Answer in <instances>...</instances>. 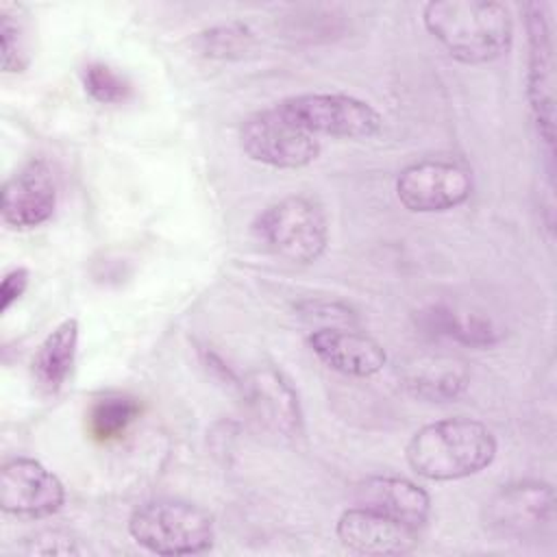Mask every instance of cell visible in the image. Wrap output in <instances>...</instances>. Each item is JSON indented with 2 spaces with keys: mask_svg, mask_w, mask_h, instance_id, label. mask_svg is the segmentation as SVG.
Returning a JSON list of instances; mask_svg holds the SVG:
<instances>
[{
  "mask_svg": "<svg viewBox=\"0 0 557 557\" xmlns=\"http://www.w3.org/2000/svg\"><path fill=\"white\" fill-rule=\"evenodd\" d=\"M78 320L65 318L37 346L30 359V376L44 394L54 396L70 379L78 352Z\"/></svg>",
  "mask_w": 557,
  "mask_h": 557,
  "instance_id": "obj_16",
  "label": "cell"
},
{
  "mask_svg": "<svg viewBox=\"0 0 557 557\" xmlns=\"http://www.w3.org/2000/svg\"><path fill=\"white\" fill-rule=\"evenodd\" d=\"M255 44V33L242 22H226L209 26L194 37V46L209 59H237L244 57Z\"/></svg>",
  "mask_w": 557,
  "mask_h": 557,
  "instance_id": "obj_20",
  "label": "cell"
},
{
  "mask_svg": "<svg viewBox=\"0 0 557 557\" xmlns=\"http://www.w3.org/2000/svg\"><path fill=\"white\" fill-rule=\"evenodd\" d=\"M305 313H309V318H331L342 324H350L355 320V313L339 302H305Z\"/></svg>",
  "mask_w": 557,
  "mask_h": 557,
  "instance_id": "obj_24",
  "label": "cell"
},
{
  "mask_svg": "<svg viewBox=\"0 0 557 557\" xmlns=\"http://www.w3.org/2000/svg\"><path fill=\"white\" fill-rule=\"evenodd\" d=\"M307 344L322 363L346 376L368 379L379 374L387 363L385 348L374 337L350 326L315 329L309 333Z\"/></svg>",
  "mask_w": 557,
  "mask_h": 557,
  "instance_id": "obj_13",
  "label": "cell"
},
{
  "mask_svg": "<svg viewBox=\"0 0 557 557\" xmlns=\"http://www.w3.org/2000/svg\"><path fill=\"white\" fill-rule=\"evenodd\" d=\"M81 78L85 91L100 104H122L133 94L131 83L111 65L100 61L87 63L81 72Z\"/></svg>",
  "mask_w": 557,
  "mask_h": 557,
  "instance_id": "obj_22",
  "label": "cell"
},
{
  "mask_svg": "<svg viewBox=\"0 0 557 557\" xmlns=\"http://www.w3.org/2000/svg\"><path fill=\"white\" fill-rule=\"evenodd\" d=\"M527 39H529V102L540 128V135L553 146V28L544 2H527L522 7Z\"/></svg>",
  "mask_w": 557,
  "mask_h": 557,
  "instance_id": "obj_11",
  "label": "cell"
},
{
  "mask_svg": "<svg viewBox=\"0 0 557 557\" xmlns=\"http://www.w3.org/2000/svg\"><path fill=\"white\" fill-rule=\"evenodd\" d=\"M244 398L255 418L281 437H298L302 433V411L298 394L287 379L274 368L252 370L242 383Z\"/></svg>",
  "mask_w": 557,
  "mask_h": 557,
  "instance_id": "obj_14",
  "label": "cell"
},
{
  "mask_svg": "<svg viewBox=\"0 0 557 557\" xmlns=\"http://www.w3.org/2000/svg\"><path fill=\"white\" fill-rule=\"evenodd\" d=\"M555 520V492L544 481H516L503 485L483 505V524L509 540H529Z\"/></svg>",
  "mask_w": 557,
  "mask_h": 557,
  "instance_id": "obj_7",
  "label": "cell"
},
{
  "mask_svg": "<svg viewBox=\"0 0 557 557\" xmlns=\"http://www.w3.org/2000/svg\"><path fill=\"white\" fill-rule=\"evenodd\" d=\"M244 154L261 165L298 170L311 165L320 154V139L283 115L276 107L248 115L239 126Z\"/></svg>",
  "mask_w": 557,
  "mask_h": 557,
  "instance_id": "obj_6",
  "label": "cell"
},
{
  "mask_svg": "<svg viewBox=\"0 0 557 557\" xmlns=\"http://www.w3.org/2000/svg\"><path fill=\"white\" fill-rule=\"evenodd\" d=\"M65 505L61 479L33 457H13L0 468V507L17 518H48Z\"/></svg>",
  "mask_w": 557,
  "mask_h": 557,
  "instance_id": "obj_9",
  "label": "cell"
},
{
  "mask_svg": "<svg viewBox=\"0 0 557 557\" xmlns=\"http://www.w3.org/2000/svg\"><path fill=\"white\" fill-rule=\"evenodd\" d=\"M141 403L128 394H107L91 403L87 411V431L96 442L117 440L139 418Z\"/></svg>",
  "mask_w": 557,
  "mask_h": 557,
  "instance_id": "obj_19",
  "label": "cell"
},
{
  "mask_svg": "<svg viewBox=\"0 0 557 557\" xmlns=\"http://www.w3.org/2000/svg\"><path fill=\"white\" fill-rule=\"evenodd\" d=\"M0 41H2V72L17 74L24 72L28 54V35L20 9L13 4L0 7Z\"/></svg>",
  "mask_w": 557,
  "mask_h": 557,
  "instance_id": "obj_21",
  "label": "cell"
},
{
  "mask_svg": "<svg viewBox=\"0 0 557 557\" xmlns=\"http://www.w3.org/2000/svg\"><path fill=\"white\" fill-rule=\"evenodd\" d=\"M28 270L17 265V268H11L4 276H2V285H0V311L7 313L11 309L13 302H17L22 298V294L26 292L28 287Z\"/></svg>",
  "mask_w": 557,
  "mask_h": 557,
  "instance_id": "obj_23",
  "label": "cell"
},
{
  "mask_svg": "<svg viewBox=\"0 0 557 557\" xmlns=\"http://www.w3.org/2000/svg\"><path fill=\"white\" fill-rule=\"evenodd\" d=\"M405 387L416 398L444 403L463 394L468 387V372L463 363L453 357H424L409 366Z\"/></svg>",
  "mask_w": 557,
  "mask_h": 557,
  "instance_id": "obj_17",
  "label": "cell"
},
{
  "mask_svg": "<svg viewBox=\"0 0 557 557\" xmlns=\"http://www.w3.org/2000/svg\"><path fill=\"white\" fill-rule=\"evenodd\" d=\"M131 537L154 555H198L213 546L215 527L209 511L178 498H154L133 509Z\"/></svg>",
  "mask_w": 557,
  "mask_h": 557,
  "instance_id": "obj_3",
  "label": "cell"
},
{
  "mask_svg": "<svg viewBox=\"0 0 557 557\" xmlns=\"http://www.w3.org/2000/svg\"><path fill=\"white\" fill-rule=\"evenodd\" d=\"M409 468L429 481H459L485 470L496 457V437L479 420L444 418L424 424L407 442Z\"/></svg>",
  "mask_w": 557,
  "mask_h": 557,
  "instance_id": "obj_2",
  "label": "cell"
},
{
  "mask_svg": "<svg viewBox=\"0 0 557 557\" xmlns=\"http://www.w3.org/2000/svg\"><path fill=\"white\" fill-rule=\"evenodd\" d=\"M355 503L413 529L424 527L431 513L429 494L418 483L392 474H376L359 481L355 485Z\"/></svg>",
  "mask_w": 557,
  "mask_h": 557,
  "instance_id": "obj_15",
  "label": "cell"
},
{
  "mask_svg": "<svg viewBox=\"0 0 557 557\" xmlns=\"http://www.w3.org/2000/svg\"><path fill=\"white\" fill-rule=\"evenodd\" d=\"M418 326L433 335L453 339L457 344H466L472 348H487L498 342V333L492 326V322L479 318V315H461L459 311L444 307V305H431L416 315Z\"/></svg>",
  "mask_w": 557,
  "mask_h": 557,
  "instance_id": "obj_18",
  "label": "cell"
},
{
  "mask_svg": "<svg viewBox=\"0 0 557 557\" xmlns=\"http://www.w3.org/2000/svg\"><path fill=\"white\" fill-rule=\"evenodd\" d=\"M252 233L270 252L300 265L318 261L329 244L326 213L300 194L268 205L255 218Z\"/></svg>",
  "mask_w": 557,
  "mask_h": 557,
  "instance_id": "obj_4",
  "label": "cell"
},
{
  "mask_svg": "<svg viewBox=\"0 0 557 557\" xmlns=\"http://www.w3.org/2000/svg\"><path fill=\"white\" fill-rule=\"evenodd\" d=\"M59 187L52 165L44 159H30L11 174L0 191L2 222L15 231H30L48 222L57 209Z\"/></svg>",
  "mask_w": 557,
  "mask_h": 557,
  "instance_id": "obj_10",
  "label": "cell"
},
{
  "mask_svg": "<svg viewBox=\"0 0 557 557\" xmlns=\"http://www.w3.org/2000/svg\"><path fill=\"white\" fill-rule=\"evenodd\" d=\"M339 542L359 555H407L418 546V529L374 509L348 507L335 527Z\"/></svg>",
  "mask_w": 557,
  "mask_h": 557,
  "instance_id": "obj_12",
  "label": "cell"
},
{
  "mask_svg": "<svg viewBox=\"0 0 557 557\" xmlns=\"http://www.w3.org/2000/svg\"><path fill=\"white\" fill-rule=\"evenodd\" d=\"M472 194L466 165L446 159H422L396 176V198L411 213H442L463 205Z\"/></svg>",
  "mask_w": 557,
  "mask_h": 557,
  "instance_id": "obj_8",
  "label": "cell"
},
{
  "mask_svg": "<svg viewBox=\"0 0 557 557\" xmlns=\"http://www.w3.org/2000/svg\"><path fill=\"white\" fill-rule=\"evenodd\" d=\"M292 122L320 137L370 139L383 126L381 113L366 100L348 94H296L274 104Z\"/></svg>",
  "mask_w": 557,
  "mask_h": 557,
  "instance_id": "obj_5",
  "label": "cell"
},
{
  "mask_svg": "<svg viewBox=\"0 0 557 557\" xmlns=\"http://www.w3.org/2000/svg\"><path fill=\"white\" fill-rule=\"evenodd\" d=\"M422 24L440 46L461 63H490L509 52L513 20L492 0H433L422 9Z\"/></svg>",
  "mask_w": 557,
  "mask_h": 557,
  "instance_id": "obj_1",
  "label": "cell"
}]
</instances>
